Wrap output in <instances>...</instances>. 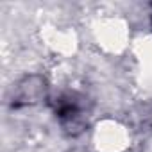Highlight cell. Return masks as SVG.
Returning <instances> with one entry per match:
<instances>
[{
  "label": "cell",
  "mask_w": 152,
  "mask_h": 152,
  "mask_svg": "<svg viewBox=\"0 0 152 152\" xmlns=\"http://www.w3.org/2000/svg\"><path fill=\"white\" fill-rule=\"evenodd\" d=\"M45 79L41 75H29V77L22 79L16 86L15 93V102L16 104H32L38 102L45 95Z\"/></svg>",
  "instance_id": "1"
}]
</instances>
